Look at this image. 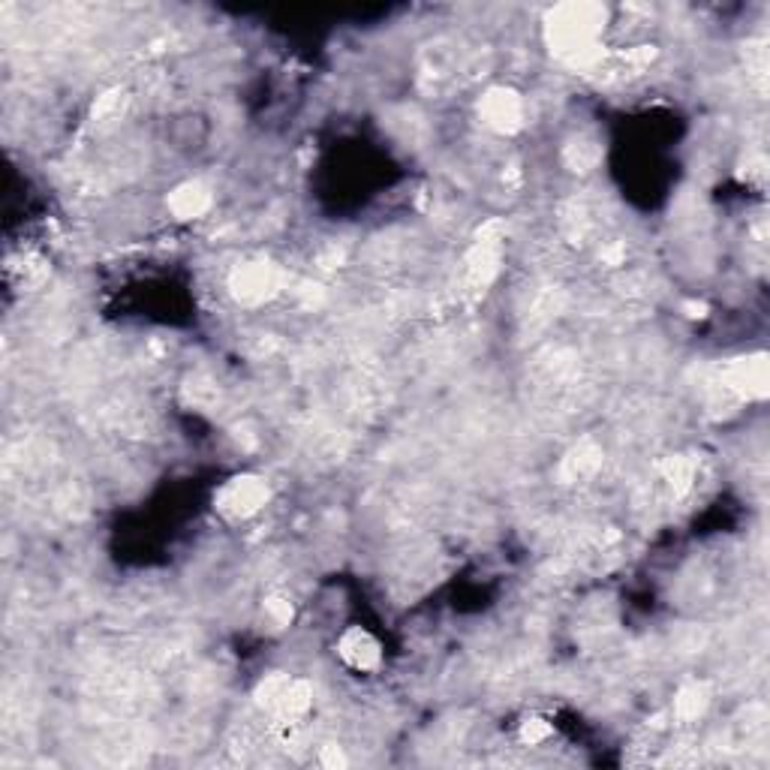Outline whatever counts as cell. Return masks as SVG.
<instances>
[{"label":"cell","mask_w":770,"mask_h":770,"mask_svg":"<svg viewBox=\"0 0 770 770\" xmlns=\"http://www.w3.org/2000/svg\"><path fill=\"white\" fill-rule=\"evenodd\" d=\"M605 7L599 3H563L548 15L551 52L569 64H590L599 58V40L605 30Z\"/></svg>","instance_id":"1"},{"label":"cell","mask_w":770,"mask_h":770,"mask_svg":"<svg viewBox=\"0 0 770 770\" xmlns=\"http://www.w3.org/2000/svg\"><path fill=\"white\" fill-rule=\"evenodd\" d=\"M256 702L268 714H275V717L299 719L314 707V690H311V683H304L299 678L268 674L260 683V690H256Z\"/></svg>","instance_id":"2"},{"label":"cell","mask_w":770,"mask_h":770,"mask_svg":"<svg viewBox=\"0 0 770 770\" xmlns=\"http://www.w3.org/2000/svg\"><path fill=\"white\" fill-rule=\"evenodd\" d=\"M268 496H272V491H268L262 476H236L217 491L214 503H217V512H223L226 518L241 521V518L256 515L268 503Z\"/></svg>","instance_id":"3"},{"label":"cell","mask_w":770,"mask_h":770,"mask_svg":"<svg viewBox=\"0 0 770 770\" xmlns=\"http://www.w3.org/2000/svg\"><path fill=\"white\" fill-rule=\"evenodd\" d=\"M484 127L496 132H515L523 127V100L509 88H494L482 97L479 103Z\"/></svg>","instance_id":"4"},{"label":"cell","mask_w":770,"mask_h":770,"mask_svg":"<svg viewBox=\"0 0 770 770\" xmlns=\"http://www.w3.org/2000/svg\"><path fill=\"white\" fill-rule=\"evenodd\" d=\"M232 287V295L244 304H260V301L272 299L280 287V277L277 272L268 265V262H250V265H241L236 268V275L229 280Z\"/></svg>","instance_id":"5"},{"label":"cell","mask_w":770,"mask_h":770,"mask_svg":"<svg viewBox=\"0 0 770 770\" xmlns=\"http://www.w3.org/2000/svg\"><path fill=\"white\" fill-rule=\"evenodd\" d=\"M725 386L741 397H765L768 394V362H765V355L737 358L725 370Z\"/></svg>","instance_id":"6"},{"label":"cell","mask_w":770,"mask_h":770,"mask_svg":"<svg viewBox=\"0 0 770 770\" xmlns=\"http://www.w3.org/2000/svg\"><path fill=\"white\" fill-rule=\"evenodd\" d=\"M340 659L355 671H374L382 662V647L367 629H346L338 641Z\"/></svg>","instance_id":"7"},{"label":"cell","mask_w":770,"mask_h":770,"mask_svg":"<svg viewBox=\"0 0 770 770\" xmlns=\"http://www.w3.org/2000/svg\"><path fill=\"white\" fill-rule=\"evenodd\" d=\"M211 209V190L202 181H187L175 187L169 197V211L178 220H197Z\"/></svg>","instance_id":"8"},{"label":"cell","mask_w":770,"mask_h":770,"mask_svg":"<svg viewBox=\"0 0 770 770\" xmlns=\"http://www.w3.org/2000/svg\"><path fill=\"white\" fill-rule=\"evenodd\" d=\"M707 707V686L705 683H690L678 692L674 698V717L683 719V722H692L705 714Z\"/></svg>","instance_id":"9"},{"label":"cell","mask_w":770,"mask_h":770,"mask_svg":"<svg viewBox=\"0 0 770 770\" xmlns=\"http://www.w3.org/2000/svg\"><path fill=\"white\" fill-rule=\"evenodd\" d=\"M602 464V452L596 449V445H578L572 455L566 457V464H563V472L572 479V482H578V479H588L590 472H596V467Z\"/></svg>","instance_id":"10"},{"label":"cell","mask_w":770,"mask_h":770,"mask_svg":"<svg viewBox=\"0 0 770 770\" xmlns=\"http://www.w3.org/2000/svg\"><path fill=\"white\" fill-rule=\"evenodd\" d=\"M551 737V725L545 722V719H527L521 725V741L530 746H539L545 744Z\"/></svg>","instance_id":"11"},{"label":"cell","mask_w":770,"mask_h":770,"mask_svg":"<svg viewBox=\"0 0 770 770\" xmlns=\"http://www.w3.org/2000/svg\"><path fill=\"white\" fill-rule=\"evenodd\" d=\"M265 611L275 620V627H287L289 620H292V605L287 599H268L265 602Z\"/></svg>","instance_id":"12"},{"label":"cell","mask_w":770,"mask_h":770,"mask_svg":"<svg viewBox=\"0 0 770 770\" xmlns=\"http://www.w3.org/2000/svg\"><path fill=\"white\" fill-rule=\"evenodd\" d=\"M319 761H323V768H343V765H346V756L340 753L338 746H323Z\"/></svg>","instance_id":"13"}]
</instances>
